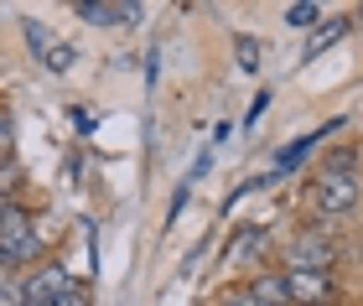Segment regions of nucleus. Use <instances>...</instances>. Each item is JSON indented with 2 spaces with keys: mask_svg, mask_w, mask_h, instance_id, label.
Segmentation results:
<instances>
[{
  "mask_svg": "<svg viewBox=\"0 0 363 306\" xmlns=\"http://www.w3.org/2000/svg\"><path fill=\"white\" fill-rule=\"evenodd\" d=\"M333 265H337V239L327 229H306V234L291 239L286 270H317V276H333Z\"/></svg>",
  "mask_w": 363,
  "mask_h": 306,
  "instance_id": "1",
  "label": "nucleus"
},
{
  "mask_svg": "<svg viewBox=\"0 0 363 306\" xmlns=\"http://www.w3.org/2000/svg\"><path fill=\"white\" fill-rule=\"evenodd\" d=\"M73 285H78V280H73V270L62 265V260H42L37 270H26V276H21L26 306H57Z\"/></svg>",
  "mask_w": 363,
  "mask_h": 306,
  "instance_id": "2",
  "label": "nucleus"
},
{
  "mask_svg": "<svg viewBox=\"0 0 363 306\" xmlns=\"http://www.w3.org/2000/svg\"><path fill=\"white\" fill-rule=\"evenodd\" d=\"M311 203H317L322 223L327 218H348L353 208L363 203V176H317V187H311Z\"/></svg>",
  "mask_w": 363,
  "mask_h": 306,
  "instance_id": "3",
  "label": "nucleus"
},
{
  "mask_svg": "<svg viewBox=\"0 0 363 306\" xmlns=\"http://www.w3.org/2000/svg\"><path fill=\"white\" fill-rule=\"evenodd\" d=\"M73 16L89 26H140L145 6H135V0H78Z\"/></svg>",
  "mask_w": 363,
  "mask_h": 306,
  "instance_id": "4",
  "label": "nucleus"
},
{
  "mask_svg": "<svg viewBox=\"0 0 363 306\" xmlns=\"http://www.w3.org/2000/svg\"><path fill=\"white\" fill-rule=\"evenodd\" d=\"M291 280V306H333L337 301V280L317 276V270H286Z\"/></svg>",
  "mask_w": 363,
  "mask_h": 306,
  "instance_id": "5",
  "label": "nucleus"
},
{
  "mask_svg": "<svg viewBox=\"0 0 363 306\" xmlns=\"http://www.w3.org/2000/svg\"><path fill=\"white\" fill-rule=\"evenodd\" d=\"M342 125H348L342 115H337V120H322V125H317V130H311V135H296L291 146H280V151H275V176H286V171H296V166H301V161L311 156V146H317V140H327V135H337Z\"/></svg>",
  "mask_w": 363,
  "mask_h": 306,
  "instance_id": "6",
  "label": "nucleus"
},
{
  "mask_svg": "<svg viewBox=\"0 0 363 306\" xmlns=\"http://www.w3.org/2000/svg\"><path fill=\"white\" fill-rule=\"evenodd\" d=\"M348 31H353V16H333V21H327V26H317V31H311V37H306L301 57H296V68H306V62H317V57L327 52V47H337L342 37H348Z\"/></svg>",
  "mask_w": 363,
  "mask_h": 306,
  "instance_id": "7",
  "label": "nucleus"
},
{
  "mask_svg": "<svg viewBox=\"0 0 363 306\" xmlns=\"http://www.w3.org/2000/svg\"><path fill=\"white\" fill-rule=\"evenodd\" d=\"M244 291H250L259 306H291V280H286V270H265V276H255Z\"/></svg>",
  "mask_w": 363,
  "mask_h": 306,
  "instance_id": "8",
  "label": "nucleus"
},
{
  "mask_svg": "<svg viewBox=\"0 0 363 306\" xmlns=\"http://www.w3.org/2000/svg\"><path fill=\"white\" fill-rule=\"evenodd\" d=\"M259 52H265V47H259L255 37H250V31H239V37H234V62H239V73H259Z\"/></svg>",
  "mask_w": 363,
  "mask_h": 306,
  "instance_id": "9",
  "label": "nucleus"
},
{
  "mask_svg": "<svg viewBox=\"0 0 363 306\" xmlns=\"http://www.w3.org/2000/svg\"><path fill=\"white\" fill-rule=\"evenodd\" d=\"M317 21H322V6H317V0H296V6H286V26H291V31H311Z\"/></svg>",
  "mask_w": 363,
  "mask_h": 306,
  "instance_id": "10",
  "label": "nucleus"
},
{
  "mask_svg": "<svg viewBox=\"0 0 363 306\" xmlns=\"http://www.w3.org/2000/svg\"><path fill=\"white\" fill-rule=\"evenodd\" d=\"M353 171H358V151H353V146L322 156V176H353Z\"/></svg>",
  "mask_w": 363,
  "mask_h": 306,
  "instance_id": "11",
  "label": "nucleus"
},
{
  "mask_svg": "<svg viewBox=\"0 0 363 306\" xmlns=\"http://www.w3.org/2000/svg\"><path fill=\"white\" fill-rule=\"evenodd\" d=\"M73 62H78V52H73V47H68V42H52V52H47V62H42V68L52 73V78H62V73H73Z\"/></svg>",
  "mask_w": 363,
  "mask_h": 306,
  "instance_id": "12",
  "label": "nucleus"
},
{
  "mask_svg": "<svg viewBox=\"0 0 363 306\" xmlns=\"http://www.w3.org/2000/svg\"><path fill=\"white\" fill-rule=\"evenodd\" d=\"M21 31H26V47H31V57H37V62H47V52H52V37L42 31V21H21Z\"/></svg>",
  "mask_w": 363,
  "mask_h": 306,
  "instance_id": "13",
  "label": "nucleus"
},
{
  "mask_svg": "<svg viewBox=\"0 0 363 306\" xmlns=\"http://www.w3.org/2000/svg\"><path fill=\"white\" fill-rule=\"evenodd\" d=\"M265 239H270L265 229H244V234L234 239V244H228V249H223V260H239V254H244V249H259V244H265Z\"/></svg>",
  "mask_w": 363,
  "mask_h": 306,
  "instance_id": "14",
  "label": "nucleus"
},
{
  "mask_svg": "<svg viewBox=\"0 0 363 306\" xmlns=\"http://www.w3.org/2000/svg\"><path fill=\"white\" fill-rule=\"evenodd\" d=\"M0 306H26L21 276H6V270H0Z\"/></svg>",
  "mask_w": 363,
  "mask_h": 306,
  "instance_id": "15",
  "label": "nucleus"
},
{
  "mask_svg": "<svg viewBox=\"0 0 363 306\" xmlns=\"http://www.w3.org/2000/svg\"><path fill=\"white\" fill-rule=\"evenodd\" d=\"M265 109H270V89H259V94H255V104L244 109V130H250V135H255V125L265 120Z\"/></svg>",
  "mask_w": 363,
  "mask_h": 306,
  "instance_id": "16",
  "label": "nucleus"
},
{
  "mask_svg": "<svg viewBox=\"0 0 363 306\" xmlns=\"http://www.w3.org/2000/svg\"><path fill=\"white\" fill-rule=\"evenodd\" d=\"M213 161H218V151H213V146H203V151H197V161H192V171H187V182L197 187V182H203V176L213 171Z\"/></svg>",
  "mask_w": 363,
  "mask_h": 306,
  "instance_id": "17",
  "label": "nucleus"
},
{
  "mask_svg": "<svg viewBox=\"0 0 363 306\" xmlns=\"http://www.w3.org/2000/svg\"><path fill=\"white\" fill-rule=\"evenodd\" d=\"M187 203H192V182H182V187L172 192V203H167V229L182 218V208H187Z\"/></svg>",
  "mask_w": 363,
  "mask_h": 306,
  "instance_id": "18",
  "label": "nucleus"
},
{
  "mask_svg": "<svg viewBox=\"0 0 363 306\" xmlns=\"http://www.w3.org/2000/svg\"><path fill=\"white\" fill-rule=\"evenodd\" d=\"M84 244H89V280H94L99 276V223L94 218L84 223Z\"/></svg>",
  "mask_w": 363,
  "mask_h": 306,
  "instance_id": "19",
  "label": "nucleus"
},
{
  "mask_svg": "<svg viewBox=\"0 0 363 306\" xmlns=\"http://www.w3.org/2000/svg\"><path fill=\"white\" fill-rule=\"evenodd\" d=\"M11 140H16V130H11V115H0V166L11 161Z\"/></svg>",
  "mask_w": 363,
  "mask_h": 306,
  "instance_id": "20",
  "label": "nucleus"
},
{
  "mask_svg": "<svg viewBox=\"0 0 363 306\" xmlns=\"http://www.w3.org/2000/svg\"><path fill=\"white\" fill-rule=\"evenodd\" d=\"M57 306H94V296H89V285H73V291L62 296Z\"/></svg>",
  "mask_w": 363,
  "mask_h": 306,
  "instance_id": "21",
  "label": "nucleus"
},
{
  "mask_svg": "<svg viewBox=\"0 0 363 306\" xmlns=\"http://www.w3.org/2000/svg\"><path fill=\"white\" fill-rule=\"evenodd\" d=\"M156 78H161V47H151V57H145V84L156 89Z\"/></svg>",
  "mask_w": 363,
  "mask_h": 306,
  "instance_id": "22",
  "label": "nucleus"
},
{
  "mask_svg": "<svg viewBox=\"0 0 363 306\" xmlns=\"http://www.w3.org/2000/svg\"><path fill=\"white\" fill-rule=\"evenodd\" d=\"M218 306H259V301H255V296H250V291H228V296H223V301H218Z\"/></svg>",
  "mask_w": 363,
  "mask_h": 306,
  "instance_id": "23",
  "label": "nucleus"
},
{
  "mask_svg": "<svg viewBox=\"0 0 363 306\" xmlns=\"http://www.w3.org/2000/svg\"><path fill=\"white\" fill-rule=\"evenodd\" d=\"M228 135H234V125H213V140H208V146H213V151H218V146H223V140H228Z\"/></svg>",
  "mask_w": 363,
  "mask_h": 306,
  "instance_id": "24",
  "label": "nucleus"
},
{
  "mask_svg": "<svg viewBox=\"0 0 363 306\" xmlns=\"http://www.w3.org/2000/svg\"><path fill=\"white\" fill-rule=\"evenodd\" d=\"M73 125H78V130L89 135V130H94V115H89V109H73Z\"/></svg>",
  "mask_w": 363,
  "mask_h": 306,
  "instance_id": "25",
  "label": "nucleus"
},
{
  "mask_svg": "<svg viewBox=\"0 0 363 306\" xmlns=\"http://www.w3.org/2000/svg\"><path fill=\"white\" fill-rule=\"evenodd\" d=\"M11 203H16V198H0V218H6V208H11Z\"/></svg>",
  "mask_w": 363,
  "mask_h": 306,
  "instance_id": "26",
  "label": "nucleus"
}]
</instances>
